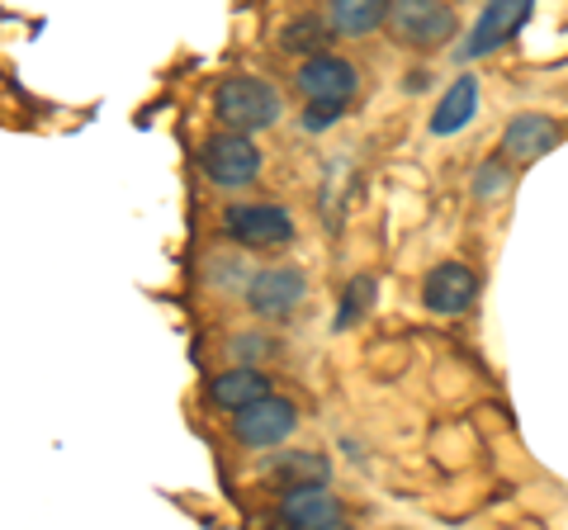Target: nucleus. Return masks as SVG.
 Wrapping results in <instances>:
<instances>
[{
	"mask_svg": "<svg viewBox=\"0 0 568 530\" xmlns=\"http://www.w3.org/2000/svg\"><path fill=\"white\" fill-rule=\"evenodd\" d=\"M559 143V123L555 119H545V114H521V119H511L507 123V133H503V147L511 162H540V156Z\"/></svg>",
	"mask_w": 568,
	"mask_h": 530,
	"instance_id": "nucleus-11",
	"label": "nucleus"
},
{
	"mask_svg": "<svg viewBox=\"0 0 568 530\" xmlns=\"http://www.w3.org/2000/svg\"><path fill=\"white\" fill-rule=\"evenodd\" d=\"M369 298H375V279H351V289H346V304H342V323H351L355 313H365L369 308Z\"/></svg>",
	"mask_w": 568,
	"mask_h": 530,
	"instance_id": "nucleus-17",
	"label": "nucleus"
},
{
	"mask_svg": "<svg viewBox=\"0 0 568 530\" xmlns=\"http://www.w3.org/2000/svg\"><path fill=\"white\" fill-rule=\"evenodd\" d=\"M294 427H298V412H294V402H284V398H261V402H252V408H242L237 421H233L237 440L252 446V450L280 446Z\"/></svg>",
	"mask_w": 568,
	"mask_h": 530,
	"instance_id": "nucleus-7",
	"label": "nucleus"
},
{
	"mask_svg": "<svg viewBox=\"0 0 568 530\" xmlns=\"http://www.w3.org/2000/svg\"><path fill=\"white\" fill-rule=\"evenodd\" d=\"M327 473H332L327 459L308 455V450H294V455H284L275 465V479H284V488H323Z\"/></svg>",
	"mask_w": 568,
	"mask_h": 530,
	"instance_id": "nucleus-16",
	"label": "nucleus"
},
{
	"mask_svg": "<svg viewBox=\"0 0 568 530\" xmlns=\"http://www.w3.org/2000/svg\"><path fill=\"white\" fill-rule=\"evenodd\" d=\"M355 85H361V72L336 58V52H317V58H308L304 67H298V91L308 95V104H342L355 95Z\"/></svg>",
	"mask_w": 568,
	"mask_h": 530,
	"instance_id": "nucleus-6",
	"label": "nucleus"
},
{
	"mask_svg": "<svg viewBox=\"0 0 568 530\" xmlns=\"http://www.w3.org/2000/svg\"><path fill=\"white\" fill-rule=\"evenodd\" d=\"M200 166H204V175L213 185L242 190V185H252L261 175V147L252 143V137H242V133H219V137H209L204 143Z\"/></svg>",
	"mask_w": 568,
	"mask_h": 530,
	"instance_id": "nucleus-2",
	"label": "nucleus"
},
{
	"mask_svg": "<svg viewBox=\"0 0 568 530\" xmlns=\"http://www.w3.org/2000/svg\"><path fill=\"white\" fill-rule=\"evenodd\" d=\"M308 294V279L304 271H294V265H265L246 279V308L261 313V317H284L304 304Z\"/></svg>",
	"mask_w": 568,
	"mask_h": 530,
	"instance_id": "nucleus-4",
	"label": "nucleus"
},
{
	"mask_svg": "<svg viewBox=\"0 0 568 530\" xmlns=\"http://www.w3.org/2000/svg\"><path fill=\"white\" fill-rule=\"evenodd\" d=\"M327 39H332V24L323 20V14H313V10L284 20V29H280V48L284 52H313L317 58V52L327 48Z\"/></svg>",
	"mask_w": 568,
	"mask_h": 530,
	"instance_id": "nucleus-15",
	"label": "nucleus"
},
{
	"mask_svg": "<svg viewBox=\"0 0 568 530\" xmlns=\"http://www.w3.org/2000/svg\"><path fill=\"white\" fill-rule=\"evenodd\" d=\"M384 20H388V0H336V6L327 10V24L336 33H351V39L375 33Z\"/></svg>",
	"mask_w": 568,
	"mask_h": 530,
	"instance_id": "nucleus-14",
	"label": "nucleus"
},
{
	"mask_svg": "<svg viewBox=\"0 0 568 530\" xmlns=\"http://www.w3.org/2000/svg\"><path fill=\"white\" fill-rule=\"evenodd\" d=\"M209 398H213V408H227V412H242V408H252V402L261 398H271V384H265L261 369H227V375H219L209 384Z\"/></svg>",
	"mask_w": 568,
	"mask_h": 530,
	"instance_id": "nucleus-12",
	"label": "nucleus"
},
{
	"mask_svg": "<svg viewBox=\"0 0 568 530\" xmlns=\"http://www.w3.org/2000/svg\"><path fill=\"white\" fill-rule=\"evenodd\" d=\"M280 521L290 530H332L342 526V502L327 488H284Z\"/></svg>",
	"mask_w": 568,
	"mask_h": 530,
	"instance_id": "nucleus-9",
	"label": "nucleus"
},
{
	"mask_svg": "<svg viewBox=\"0 0 568 530\" xmlns=\"http://www.w3.org/2000/svg\"><path fill=\"white\" fill-rule=\"evenodd\" d=\"M388 29H394V39L413 43V48H436L446 43L455 33V10L440 6V0H398V6H388Z\"/></svg>",
	"mask_w": 568,
	"mask_h": 530,
	"instance_id": "nucleus-3",
	"label": "nucleus"
},
{
	"mask_svg": "<svg viewBox=\"0 0 568 530\" xmlns=\"http://www.w3.org/2000/svg\"><path fill=\"white\" fill-rule=\"evenodd\" d=\"M530 20V0H493V6L474 20V33L465 43V58H484V52L511 43V33Z\"/></svg>",
	"mask_w": 568,
	"mask_h": 530,
	"instance_id": "nucleus-8",
	"label": "nucleus"
},
{
	"mask_svg": "<svg viewBox=\"0 0 568 530\" xmlns=\"http://www.w3.org/2000/svg\"><path fill=\"white\" fill-rule=\"evenodd\" d=\"M503 190H507V171L497 166V162H488L484 171L474 175V194H478V200H497Z\"/></svg>",
	"mask_w": 568,
	"mask_h": 530,
	"instance_id": "nucleus-18",
	"label": "nucleus"
},
{
	"mask_svg": "<svg viewBox=\"0 0 568 530\" xmlns=\"http://www.w3.org/2000/svg\"><path fill=\"white\" fill-rule=\"evenodd\" d=\"M213 110L227 123V133L252 137L280 119V91L261 77H227L219 85V95H213Z\"/></svg>",
	"mask_w": 568,
	"mask_h": 530,
	"instance_id": "nucleus-1",
	"label": "nucleus"
},
{
	"mask_svg": "<svg viewBox=\"0 0 568 530\" xmlns=\"http://www.w3.org/2000/svg\"><path fill=\"white\" fill-rule=\"evenodd\" d=\"M474 294H478V275L469 271V265H459V261L436 265V271L426 275V289H422L426 308H432V313H446V317L465 313V308L474 304Z\"/></svg>",
	"mask_w": 568,
	"mask_h": 530,
	"instance_id": "nucleus-10",
	"label": "nucleus"
},
{
	"mask_svg": "<svg viewBox=\"0 0 568 530\" xmlns=\"http://www.w3.org/2000/svg\"><path fill=\"white\" fill-rule=\"evenodd\" d=\"M336 119H342V110H336V104H308V110H304V129H308V133H323V129H332Z\"/></svg>",
	"mask_w": 568,
	"mask_h": 530,
	"instance_id": "nucleus-20",
	"label": "nucleus"
},
{
	"mask_svg": "<svg viewBox=\"0 0 568 530\" xmlns=\"http://www.w3.org/2000/svg\"><path fill=\"white\" fill-rule=\"evenodd\" d=\"M227 350L237 356V365H242V369H256V360L265 356V350H271V342L256 337V332H252V337H233V346H227Z\"/></svg>",
	"mask_w": 568,
	"mask_h": 530,
	"instance_id": "nucleus-19",
	"label": "nucleus"
},
{
	"mask_svg": "<svg viewBox=\"0 0 568 530\" xmlns=\"http://www.w3.org/2000/svg\"><path fill=\"white\" fill-rule=\"evenodd\" d=\"M223 233L242 246H275L294 237V218L280 204H233L223 214Z\"/></svg>",
	"mask_w": 568,
	"mask_h": 530,
	"instance_id": "nucleus-5",
	"label": "nucleus"
},
{
	"mask_svg": "<svg viewBox=\"0 0 568 530\" xmlns=\"http://www.w3.org/2000/svg\"><path fill=\"white\" fill-rule=\"evenodd\" d=\"M478 114V81L474 77H459L446 95H440V104H436V119H432V133H440V137H450V133H459L465 123Z\"/></svg>",
	"mask_w": 568,
	"mask_h": 530,
	"instance_id": "nucleus-13",
	"label": "nucleus"
},
{
	"mask_svg": "<svg viewBox=\"0 0 568 530\" xmlns=\"http://www.w3.org/2000/svg\"><path fill=\"white\" fill-rule=\"evenodd\" d=\"M332 530H351V526H332Z\"/></svg>",
	"mask_w": 568,
	"mask_h": 530,
	"instance_id": "nucleus-21",
	"label": "nucleus"
}]
</instances>
